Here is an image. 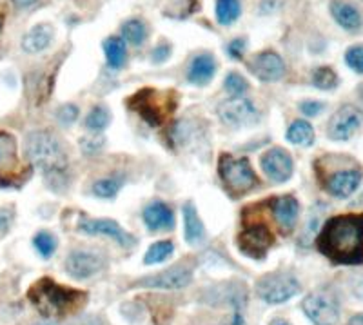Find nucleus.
Instances as JSON below:
<instances>
[{
    "label": "nucleus",
    "instance_id": "obj_40",
    "mask_svg": "<svg viewBox=\"0 0 363 325\" xmlns=\"http://www.w3.org/2000/svg\"><path fill=\"white\" fill-rule=\"evenodd\" d=\"M169 53H171L169 45H158L157 50L153 51V60L155 62H164L165 58L169 57Z\"/></svg>",
    "mask_w": 363,
    "mask_h": 325
},
{
    "label": "nucleus",
    "instance_id": "obj_4",
    "mask_svg": "<svg viewBox=\"0 0 363 325\" xmlns=\"http://www.w3.org/2000/svg\"><path fill=\"white\" fill-rule=\"evenodd\" d=\"M129 107L135 109L151 126H160L173 113L177 99L173 93H162L157 89H142L128 100Z\"/></svg>",
    "mask_w": 363,
    "mask_h": 325
},
{
    "label": "nucleus",
    "instance_id": "obj_16",
    "mask_svg": "<svg viewBox=\"0 0 363 325\" xmlns=\"http://www.w3.org/2000/svg\"><path fill=\"white\" fill-rule=\"evenodd\" d=\"M80 229H82L84 233H87V235L109 236V238L116 240L120 246L124 247H129L135 243L133 236L120 229V226L115 220H82V222H80Z\"/></svg>",
    "mask_w": 363,
    "mask_h": 325
},
{
    "label": "nucleus",
    "instance_id": "obj_17",
    "mask_svg": "<svg viewBox=\"0 0 363 325\" xmlns=\"http://www.w3.org/2000/svg\"><path fill=\"white\" fill-rule=\"evenodd\" d=\"M66 269L74 278H87L102 269V258L95 253L74 251L71 253L66 262Z\"/></svg>",
    "mask_w": 363,
    "mask_h": 325
},
{
    "label": "nucleus",
    "instance_id": "obj_19",
    "mask_svg": "<svg viewBox=\"0 0 363 325\" xmlns=\"http://www.w3.org/2000/svg\"><path fill=\"white\" fill-rule=\"evenodd\" d=\"M144 222L149 229H153V231L171 229V227L174 226L173 211L165 206L164 202L149 204L144 211Z\"/></svg>",
    "mask_w": 363,
    "mask_h": 325
},
{
    "label": "nucleus",
    "instance_id": "obj_10",
    "mask_svg": "<svg viewBox=\"0 0 363 325\" xmlns=\"http://www.w3.org/2000/svg\"><path fill=\"white\" fill-rule=\"evenodd\" d=\"M363 113L354 106L340 107L329 122V136L333 141H347L362 126Z\"/></svg>",
    "mask_w": 363,
    "mask_h": 325
},
{
    "label": "nucleus",
    "instance_id": "obj_21",
    "mask_svg": "<svg viewBox=\"0 0 363 325\" xmlns=\"http://www.w3.org/2000/svg\"><path fill=\"white\" fill-rule=\"evenodd\" d=\"M216 73V62L215 58L211 57V55L203 53L199 55V57L194 58L191 62V67H189V82L191 84H196V86H203V84L209 82Z\"/></svg>",
    "mask_w": 363,
    "mask_h": 325
},
{
    "label": "nucleus",
    "instance_id": "obj_6",
    "mask_svg": "<svg viewBox=\"0 0 363 325\" xmlns=\"http://www.w3.org/2000/svg\"><path fill=\"white\" fill-rule=\"evenodd\" d=\"M220 175H222L223 184L227 185V189L231 193H245L256 184L255 173H252L251 165L245 158L222 157Z\"/></svg>",
    "mask_w": 363,
    "mask_h": 325
},
{
    "label": "nucleus",
    "instance_id": "obj_12",
    "mask_svg": "<svg viewBox=\"0 0 363 325\" xmlns=\"http://www.w3.org/2000/svg\"><path fill=\"white\" fill-rule=\"evenodd\" d=\"M262 169L272 182L281 184V182L289 180L293 175V158L284 149H269L262 157Z\"/></svg>",
    "mask_w": 363,
    "mask_h": 325
},
{
    "label": "nucleus",
    "instance_id": "obj_1",
    "mask_svg": "<svg viewBox=\"0 0 363 325\" xmlns=\"http://www.w3.org/2000/svg\"><path fill=\"white\" fill-rule=\"evenodd\" d=\"M318 249L335 264H362L363 214H342L330 219L318 236Z\"/></svg>",
    "mask_w": 363,
    "mask_h": 325
},
{
    "label": "nucleus",
    "instance_id": "obj_38",
    "mask_svg": "<svg viewBox=\"0 0 363 325\" xmlns=\"http://www.w3.org/2000/svg\"><path fill=\"white\" fill-rule=\"evenodd\" d=\"M244 51H245V42L242 40V38L233 40L231 44H229V48H227V53L231 55L233 58H242L244 57Z\"/></svg>",
    "mask_w": 363,
    "mask_h": 325
},
{
    "label": "nucleus",
    "instance_id": "obj_9",
    "mask_svg": "<svg viewBox=\"0 0 363 325\" xmlns=\"http://www.w3.org/2000/svg\"><path fill=\"white\" fill-rule=\"evenodd\" d=\"M193 280V269L186 264H177L174 268L165 269L153 276L142 278L136 287H153V289H182Z\"/></svg>",
    "mask_w": 363,
    "mask_h": 325
},
{
    "label": "nucleus",
    "instance_id": "obj_34",
    "mask_svg": "<svg viewBox=\"0 0 363 325\" xmlns=\"http://www.w3.org/2000/svg\"><path fill=\"white\" fill-rule=\"evenodd\" d=\"M345 62L352 71L363 75V45H352L345 53Z\"/></svg>",
    "mask_w": 363,
    "mask_h": 325
},
{
    "label": "nucleus",
    "instance_id": "obj_32",
    "mask_svg": "<svg viewBox=\"0 0 363 325\" xmlns=\"http://www.w3.org/2000/svg\"><path fill=\"white\" fill-rule=\"evenodd\" d=\"M33 243L35 247H37V251L40 253L44 258H50L55 253V249H57V238H55L51 233H45V231H42V233H38V235L35 236Z\"/></svg>",
    "mask_w": 363,
    "mask_h": 325
},
{
    "label": "nucleus",
    "instance_id": "obj_42",
    "mask_svg": "<svg viewBox=\"0 0 363 325\" xmlns=\"http://www.w3.org/2000/svg\"><path fill=\"white\" fill-rule=\"evenodd\" d=\"M37 0H13V4L18 6V8H29V6H33Z\"/></svg>",
    "mask_w": 363,
    "mask_h": 325
},
{
    "label": "nucleus",
    "instance_id": "obj_43",
    "mask_svg": "<svg viewBox=\"0 0 363 325\" xmlns=\"http://www.w3.org/2000/svg\"><path fill=\"white\" fill-rule=\"evenodd\" d=\"M347 325H363V314H358V316L351 318V321Z\"/></svg>",
    "mask_w": 363,
    "mask_h": 325
},
{
    "label": "nucleus",
    "instance_id": "obj_20",
    "mask_svg": "<svg viewBox=\"0 0 363 325\" xmlns=\"http://www.w3.org/2000/svg\"><path fill=\"white\" fill-rule=\"evenodd\" d=\"M330 13H333L335 21L347 31H358L362 28V15H359V11L352 4H347V2H342V0H333Z\"/></svg>",
    "mask_w": 363,
    "mask_h": 325
},
{
    "label": "nucleus",
    "instance_id": "obj_5",
    "mask_svg": "<svg viewBox=\"0 0 363 325\" xmlns=\"http://www.w3.org/2000/svg\"><path fill=\"white\" fill-rule=\"evenodd\" d=\"M300 291V284L289 272H272V275L264 276L258 285L256 292L267 304H281L293 298Z\"/></svg>",
    "mask_w": 363,
    "mask_h": 325
},
{
    "label": "nucleus",
    "instance_id": "obj_37",
    "mask_svg": "<svg viewBox=\"0 0 363 325\" xmlns=\"http://www.w3.org/2000/svg\"><path fill=\"white\" fill-rule=\"evenodd\" d=\"M301 113L307 116H316L323 111V104L322 102H314V100H307L300 106Z\"/></svg>",
    "mask_w": 363,
    "mask_h": 325
},
{
    "label": "nucleus",
    "instance_id": "obj_27",
    "mask_svg": "<svg viewBox=\"0 0 363 325\" xmlns=\"http://www.w3.org/2000/svg\"><path fill=\"white\" fill-rule=\"evenodd\" d=\"M122 33H124V38L128 42L135 45H140L144 44L145 37H147V31H145V26L142 21H128L124 26H122Z\"/></svg>",
    "mask_w": 363,
    "mask_h": 325
},
{
    "label": "nucleus",
    "instance_id": "obj_25",
    "mask_svg": "<svg viewBox=\"0 0 363 325\" xmlns=\"http://www.w3.org/2000/svg\"><path fill=\"white\" fill-rule=\"evenodd\" d=\"M287 141L296 145H311L314 141V129L306 120H296L287 131Z\"/></svg>",
    "mask_w": 363,
    "mask_h": 325
},
{
    "label": "nucleus",
    "instance_id": "obj_31",
    "mask_svg": "<svg viewBox=\"0 0 363 325\" xmlns=\"http://www.w3.org/2000/svg\"><path fill=\"white\" fill-rule=\"evenodd\" d=\"M171 253H173V243L157 242L155 246L149 247L147 255H145V264H158V262H164Z\"/></svg>",
    "mask_w": 363,
    "mask_h": 325
},
{
    "label": "nucleus",
    "instance_id": "obj_45",
    "mask_svg": "<svg viewBox=\"0 0 363 325\" xmlns=\"http://www.w3.org/2000/svg\"><path fill=\"white\" fill-rule=\"evenodd\" d=\"M274 325H285V324H280V321H277V324H274Z\"/></svg>",
    "mask_w": 363,
    "mask_h": 325
},
{
    "label": "nucleus",
    "instance_id": "obj_28",
    "mask_svg": "<svg viewBox=\"0 0 363 325\" xmlns=\"http://www.w3.org/2000/svg\"><path fill=\"white\" fill-rule=\"evenodd\" d=\"M122 187V177L104 178L93 184V193L100 198H113Z\"/></svg>",
    "mask_w": 363,
    "mask_h": 325
},
{
    "label": "nucleus",
    "instance_id": "obj_15",
    "mask_svg": "<svg viewBox=\"0 0 363 325\" xmlns=\"http://www.w3.org/2000/svg\"><path fill=\"white\" fill-rule=\"evenodd\" d=\"M359 184H362V171H358V169H343V171H338V173L330 175L327 178L325 187L336 198H347L358 189Z\"/></svg>",
    "mask_w": 363,
    "mask_h": 325
},
{
    "label": "nucleus",
    "instance_id": "obj_24",
    "mask_svg": "<svg viewBox=\"0 0 363 325\" xmlns=\"http://www.w3.org/2000/svg\"><path fill=\"white\" fill-rule=\"evenodd\" d=\"M104 53H106L108 64L113 70H120V67L124 66L125 58H128L125 44L120 37L106 38V40H104Z\"/></svg>",
    "mask_w": 363,
    "mask_h": 325
},
{
    "label": "nucleus",
    "instance_id": "obj_30",
    "mask_svg": "<svg viewBox=\"0 0 363 325\" xmlns=\"http://www.w3.org/2000/svg\"><path fill=\"white\" fill-rule=\"evenodd\" d=\"M313 84L320 89H333L338 84V77L330 67H318L313 73Z\"/></svg>",
    "mask_w": 363,
    "mask_h": 325
},
{
    "label": "nucleus",
    "instance_id": "obj_36",
    "mask_svg": "<svg viewBox=\"0 0 363 325\" xmlns=\"http://www.w3.org/2000/svg\"><path fill=\"white\" fill-rule=\"evenodd\" d=\"M80 144H82L84 151L86 153H96L100 148H102L104 138L100 135L99 136L93 135V136H87V138H84V141H80Z\"/></svg>",
    "mask_w": 363,
    "mask_h": 325
},
{
    "label": "nucleus",
    "instance_id": "obj_23",
    "mask_svg": "<svg viewBox=\"0 0 363 325\" xmlns=\"http://www.w3.org/2000/svg\"><path fill=\"white\" fill-rule=\"evenodd\" d=\"M184 226H186V238L191 246L203 242L206 238V231H203L202 222L199 219V213L194 211L191 204L184 207Z\"/></svg>",
    "mask_w": 363,
    "mask_h": 325
},
{
    "label": "nucleus",
    "instance_id": "obj_3",
    "mask_svg": "<svg viewBox=\"0 0 363 325\" xmlns=\"http://www.w3.org/2000/svg\"><path fill=\"white\" fill-rule=\"evenodd\" d=\"M26 153L31 164L37 165L50 178H62L67 157L57 136L48 131H33L26 141Z\"/></svg>",
    "mask_w": 363,
    "mask_h": 325
},
{
    "label": "nucleus",
    "instance_id": "obj_22",
    "mask_svg": "<svg viewBox=\"0 0 363 325\" xmlns=\"http://www.w3.org/2000/svg\"><path fill=\"white\" fill-rule=\"evenodd\" d=\"M51 38H53V28L50 24H38L22 38V48L28 53H38L50 45Z\"/></svg>",
    "mask_w": 363,
    "mask_h": 325
},
{
    "label": "nucleus",
    "instance_id": "obj_33",
    "mask_svg": "<svg viewBox=\"0 0 363 325\" xmlns=\"http://www.w3.org/2000/svg\"><path fill=\"white\" fill-rule=\"evenodd\" d=\"M223 86H225V89L231 93V95L235 97H242L247 91L249 84L247 80L244 79V77H240L238 73H229L225 77V82H223Z\"/></svg>",
    "mask_w": 363,
    "mask_h": 325
},
{
    "label": "nucleus",
    "instance_id": "obj_41",
    "mask_svg": "<svg viewBox=\"0 0 363 325\" xmlns=\"http://www.w3.org/2000/svg\"><path fill=\"white\" fill-rule=\"evenodd\" d=\"M352 289H354L356 297L363 298V278H356L354 285H352Z\"/></svg>",
    "mask_w": 363,
    "mask_h": 325
},
{
    "label": "nucleus",
    "instance_id": "obj_8",
    "mask_svg": "<svg viewBox=\"0 0 363 325\" xmlns=\"http://www.w3.org/2000/svg\"><path fill=\"white\" fill-rule=\"evenodd\" d=\"M218 115L229 126L235 128H247V126H255L260 120V113L252 106L251 100L244 99V97H233L231 100H225L222 106L218 107Z\"/></svg>",
    "mask_w": 363,
    "mask_h": 325
},
{
    "label": "nucleus",
    "instance_id": "obj_39",
    "mask_svg": "<svg viewBox=\"0 0 363 325\" xmlns=\"http://www.w3.org/2000/svg\"><path fill=\"white\" fill-rule=\"evenodd\" d=\"M11 219H13L11 211H9V209H0V235L8 231L9 224H11Z\"/></svg>",
    "mask_w": 363,
    "mask_h": 325
},
{
    "label": "nucleus",
    "instance_id": "obj_29",
    "mask_svg": "<svg viewBox=\"0 0 363 325\" xmlns=\"http://www.w3.org/2000/svg\"><path fill=\"white\" fill-rule=\"evenodd\" d=\"M109 120H111V116H109L108 109L99 106L91 109V113L86 119V126L91 129V131H102L104 128H108Z\"/></svg>",
    "mask_w": 363,
    "mask_h": 325
},
{
    "label": "nucleus",
    "instance_id": "obj_2",
    "mask_svg": "<svg viewBox=\"0 0 363 325\" xmlns=\"http://www.w3.org/2000/svg\"><path fill=\"white\" fill-rule=\"evenodd\" d=\"M29 300L48 318H64L77 313L86 304V292L62 287L50 278H42L29 289Z\"/></svg>",
    "mask_w": 363,
    "mask_h": 325
},
{
    "label": "nucleus",
    "instance_id": "obj_13",
    "mask_svg": "<svg viewBox=\"0 0 363 325\" xmlns=\"http://www.w3.org/2000/svg\"><path fill=\"white\" fill-rule=\"evenodd\" d=\"M21 162L17 157V142L9 133H0V182L9 184L18 177Z\"/></svg>",
    "mask_w": 363,
    "mask_h": 325
},
{
    "label": "nucleus",
    "instance_id": "obj_14",
    "mask_svg": "<svg viewBox=\"0 0 363 325\" xmlns=\"http://www.w3.org/2000/svg\"><path fill=\"white\" fill-rule=\"evenodd\" d=\"M251 71L264 82H277L284 77L285 64L281 57L274 51H264L256 55L251 62Z\"/></svg>",
    "mask_w": 363,
    "mask_h": 325
},
{
    "label": "nucleus",
    "instance_id": "obj_44",
    "mask_svg": "<svg viewBox=\"0 0 363 325\" xmlns=\"http://www.w3.org/2000/svg\"><path fill=\"white\" fill-rule=\"evenodd\" d=\"M35 325H53V324H35Z\"/></svg>",
    "mask_w": 363,
    "mask_h": 325
},
{
    "label": "nucleus",
    "instance_id": "obj_26",
    "mask_svg": "<svg viewBox=\"0 0 363 325\" xmlns=\"http://www.w3.org/2000/svg\"><path fill=\"white\" fill-rule=\"evenodd\" d=\"M240 2L238 0H216V18L222 26H229L236 22L240 17Z\"/></svg>",
    "mask_w": 363,
    "mask_h": 325
},
{
    "label": "nucleus",
    "instance_id": "obj_35",
    "mask_svg": "<svg viewBox=\"0 0 363 325\" xmlns=\"http://www.w3.org/2000/svg\"><path fill=\"white\" fill-rule=\"evenodd\" d=\"M77 116H79V109L74 106H64L60 111H58V120L64 123V126H67V123H73L74 120H77Z\"/></svg>",
    "mask_w": 363,
    "mask_h": 325
},
{
    "label": "nucleus",
    "instance_id": "obj_11",
    "mask_svg": "<svg viewBox=\"0 0 363 325\" xmlns=\"http://www.w3.org/2000/svg\"><path fill=\"white\" fill-rule=\"evenodd\" d=\"M272 246V233L265 226H251L238 236V247L251 258H264Z\"/></svg>",
    "mask_w": 363,
    "mask_h": 325
},
{
    "label": "nucleus",
    "instance_id": "obj_7",
    "mask_svg": "<svg viewBox=\"0 0 363 325\" xmlns=\"http://www.w3.org/2000/svg\"><path fill=\"white\" fill-rule=\"evenodd\" d=\"M303 311L314 325H336L340 304L333 292L316 291L303 300Z\"/></svg>",
    "mask_w": 363,
    "mask_h": 325
},
{
    "label": "nucleus",
    "instance_id": "obj_18",
    "mask_svg": "<svg viewBox=\"0 0 363 325\" xmlns=\"http://www.w3.org/2000/svg\"><path fill=\"white\" fill-rule=\"evenodd\" d=\"M272 214L284 235H289L296 226L298 202L294 197H280L272 200Z\"/></svg>",
    "mask_w": 363,
    "mask_h": 325
}]
</instances>
